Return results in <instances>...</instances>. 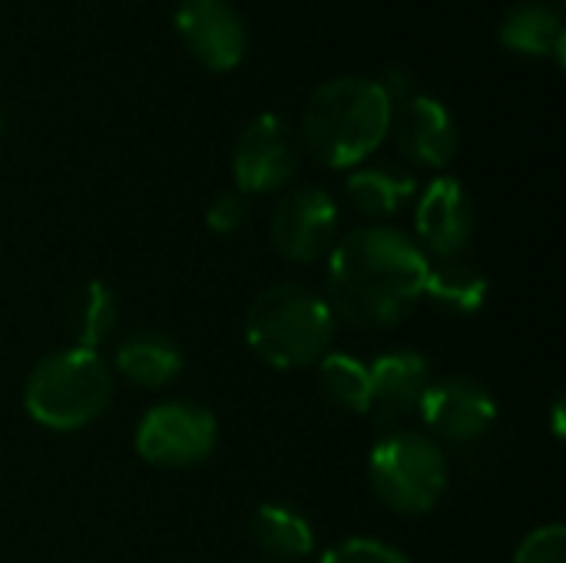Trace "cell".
<instances>
[{"instance_id": "1", "label": "cell", "mask_w": 566, "mask_h": 563, "mask_svg": "<svg viewBox=\"0 0 566 563\" xmlns=\"http://www.w3.org/2000/svg\"><path fill=\"white\" fill-rule=\"evenodd\" d=\"M428 256L395 226H358L328 256V305L355 329H395L424 295Z\"/></svg>"}, {"instance_id": "2", "label": "cell", "mask_w": 566, "mask_h": 563, "mask_svg": "<svg viewBox=\"0 0 566 563\" xmlns=\"http://www.w3.org/2000/svg\"><path fill=\"white\" fill-rule=\"evenodd\" d=\"M391 126V100L375 76H332L318 83L302 113V139L315 163L328 169L365 166Z\"/></svg>"}, {"instance_id": "3", "label": "cell", "mask_w": 566, "mask_h": 563, "mask_svg": "<svg viewBox=\"0 0 566 563\" xmlns=\"http://www.w3.org/2000/svg\"><path fill=\"white\" fill-rule=\"evenodd\" d=\"M335 312L325 295L298 282L262 289L245 312L249 348L279 372L318 365L335 342Z\"/></svg>"}, {"instance_id": "4", "label": "cell", "mask_w": 566, "mask_h": 563, "mask_svg": "<svg viewBox=\"0 0 566 563\" xmlns=\"http://www.w3.org/2000/svg\"><path fill=\"white\" fill-rule=\"evenodd\" d=\"M113 368L99 352L90 348H56L43 355L23 385V411L33 425L70 435L93 425L113 402Z\"/></svg>"}, {"instance_id": "5", "label": "cell", "mask_w": 566, "mask_h": 563, "mask_svg": "<svg viewBox=\"0 0 566 563\" xmlns=\"http://www.w3.org/2000/svg\"><path fill=\"white\" fill-rule=\"evenodd\" d=\"M448 458L441 445L418 428L385 431L368 455V481L385 508L395 514H428L448 491Z\"/></svg>"}, {"instance_id": "6", "label": "cell", "mask_w": 566, "mask_h": 563, "mask_svg": "<svg viewBox=\"0 0 566 563\" xmlns=\"http://www.w3.org/2000/svg\"><path fill=\"white\" fill-rule=\"evenodd\" d=\"M219 441L216 415L189 398L156 402L136 425V455L163 471H189L209 461Z\"/></svg>"}, {"instance_id": "7", "label": "cell", "mask_w": 566, "mask_h": 563, "mask_svg": "<svg viewBox=\"0 0 566 563\" xmlns=\"http://www.w3.org/2000/svg\"><path fill=\"white\" fill-rule=\"evenodd\" d=\"M338 222L342 216L332 192L322 186H298L275 202L269 236L282 259L295 265H315L332 256L338 242Z\"/></svg>"}, {"instance_id": "8", "label": "cell", "mask_w": 566, "mask_h": 563, "mask_svg": "<svg viewBox=\"0 0 566 563\" xmlns=\"http://www.w3.org/2000/svg\"><path fill=\"white\" fill-rule=\"evenodd\" d=\"M298 173V143L279 113L252 116L232 146V179L245 196L285 189Z\"/></svg>"}, {"instance_id": "9", "label": "cell", "mask_w": 566, "mask_h": 563, "mask_svg": "<svg viewBox=\"0 0 566 563\" xmlns=\"http://www.w3.org/2000/svg\"><path fill=\"white\" fill-rule=\"evenodd\" d=\"M418 418L434 441L471 445L494 428L497 398L471 375H444L431 382Z\"/></svg>"}, {"instance_id": "10", "label": "cell", "mask_w": 566, "mask_h": 563, "mask_svg": "<svg viewBox=\"0 0 566 563\" xmlns=\"http://www.w3.org/2000/svg\"><path fill=\"white\" fill-rule=\"evenodd\" d=\"M388 136H395L398 153L421 169H448L461 146L451 110L438 96L421 90H411L408 96L391 103Z\"/></svg>"}, {"instance_id": "11", "label": "cell", "mask_w": 566, "mask_h": 563, "mask_svg": "<svg viewBox=\"0 0 566 563\" xmlns=\"http://www.w3.org/2000/svg\"><path fill=\"white\" fill-rule=\"evenodd\" d=\"M474 202L461 179H431L415 202V242L428 259H458L474 239Z\"/></svg>"}, {"instance_id": "12", "label": "cell", "mask_w": 566, "mask_h": 563, "mask_svg": "<svg viewBox=\"0 0 566 563\" xmlns=\"http://www.w3.org/2000/svg\"><path fill=\"white\" fill-rule=\"evenodd\" d=\"M176 33L186 50L212 73L235 70L249 53V33L229 0H179Z\"/></svg>"}, {"instance_id": "13", "label": "cell", "mask_w": 566, "mask_h": 563, "mask_svg": "<svg viewBox=\"0 0 566 563\" xmlns=\"http://www.w3.org/2000/svg\"><path fill=\"white\" fill-rule=\"evenodd\" d=\"M368 368H371V405H368L371 421L391 431L401 421L418 418L421 402L434 382L431 362L421 352L401 348L368 362Z\"/></svg>"}, {"instance_id": "14", "label": "cell", "mask_w": 566, "mask_h": 563, "mask_svg": "<svg viewBox=\"0 0 566 563\" xmlns=\"http://www.w3.org/2000/svg\"><path fill=\"white\" fill-rule=\"evenodd\" d=\"M497 40L504 50L521 56H554L557 66L566 60V27L560 7L547 0H521L514 3L501 23Z\"/></svg>"}, {"instance_id": "15", "label": "cell", "mask_w": 566, "mask_h": 563, "mask_svg": "<svg viewBox=\"0 0 566 563\" xmlns=\"http://www.w3.org/2000/svg\"><path fill=\"white\" fill-rule=\"evenodd\" d=\"M182 348L163 332H133L116 345V375L136 388L163 392L182 375Z\"/></svg>"}, {"instance_id": "16", "label": "cell", "mask_w": 566, "mask_h": 563, "mask_svg": "<svg viewBox=\"0 0 566 563\" xmlns=\"http://www.w3.org/2000/svg\"><path fill=\"white\" fill-rule=\"evenodd\" d=\"M345 196L361 216L388 219V216H398L418 196V179L415 173L395 163L355 166L345 179Z\"/></svg>"}, {"instance_id": "17", "label": "cell", "mask_w": 566, "mask_h": 563, "mask_svg": "<svg viewBox=\"0 0 566 563\" xmlns=\"http://www.w3.org/2000/svg\"><path fill=\"white\" fill-rule=\"evenodd\" d=\"M491 292L488 275L481 265H474L468 256L458 259H428V275H424V295L434 309L444 315H474L484 309Z\"/></svg>"}, {"instance_id": "18", "label": "cell", "mask_w": 566, "mask_h": 563, "mask_svg": "<svg viewBox=\"0 0 566 563\" xmlns=\"http://www.w3.org/2000/svg\"><path fill=\"white\" fill-rule=\"evenodd\" d=\"M116 322H119V299L103 279L83 282L66 302V329L76 348L99 352V345L113 338Z\"/></svg>"}, {"instance_id": "19", "label": "cell", "mask_w": 566, "mask_h": 563, "mask_svg": "<svg viewBox=\"0 0 566 563\" xmlns=\"http://www.w3.org/2000/svg\"><path fill=\"white\" fill-rule=\"evenodd\" d=\"M252 538L272 561H305L315 554L312 521L289 504H262L252 514Z\"/></svg>"}, {"instance_id": "20", "label": "cell", "mask_w": 566, "mask_h": 563, "mask_svg": "<svg viewBox=\"0 0 566 563\" xmlns=\"http://www.w3.org/2000/svg\"><path fill=\"white\" fill-rule=\"evenodd\" d=\"M318 382L328 402L348 415H368L371 405V368L368 362L345 355V352H328L318 362Z\"/></svg>"}, {"instance_id": "21", "label": "cell", "mask_w": 566, "mask_h": 563, "mask_svg": "<svg viewBox=\"0 0 566 563\" xmlns=\"http://www.w3.org/2000/svg\"><path fill=\"white\" fill-rule=\"evenodd\" d=\"M318 563H411V557L388 541L348 538V541H338L335 548H328Z\"/></svg>"}, {"instance_id": "22", "label": "cell", "mask_w": 566, "mask_h": 563, "mask_svg": "<svg viewBox=\"0 0 566 563\" xmlns=\"http://www.w3.org/2000/svg\"><path fill=\"white\" fill-rule=\"evenodd\" d=\"M514 563H566V528L560 521L534 528L514 551Z\"/></svg>"}, {"instance_id": "23", "label": "cell", "mask_w": 566, "mask_h": 563, "mask_svg": "<svg viewBox=\"0 0 566 563\" xmlns=\"http://www.w3.org/2000/svg\"><path fill=\"white\" fill-rule=\"evenodd\" d=\"M249 212H252L249 196L239 192V189H226V192H219V196L209 202V209H206V226H209V232H216V236H232V232H239V229L249 222Z\"/></svg>"}, {"instance_id": "24", "label": "cell", "mask_w": 566, "mask_h": 563, "mask_svg": "<svg viewBox=\"0 0 566 563\" xmlns=\"http://www.w3.org/2000/svg\"><path fill=\"white\" fill-rule=\"evenodd\" d=\"M0 136H3V116H0Z\"/></svg>"}]
</instances>
